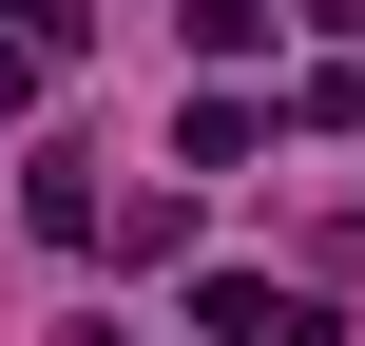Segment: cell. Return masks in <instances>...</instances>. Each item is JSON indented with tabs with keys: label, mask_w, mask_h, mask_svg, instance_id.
<instances>
[{
	"label": "cell",
	"mask_w": 365,
	"mask_h": 346,
	"mask_svg": "<svg viewBox=\"0 0 365 346\" xmlns=\"http://www.w3.org/2000/svg\"><path fill=\"white\" fill-rule=\"evenodd\" d=\"M192 327H212V346H346L308 289H269V270H192Z\"/></svg>",
	"instance_id": "cell-1"
},
{
	"label": "cell",
	"mask_w": 365,
	"mask_h": 346,
	"mask_svg": "<svg viewBox=\"0 0 365 346\" xmlns=\"http://www.w3.org/2000/svg\"><path fill=\"white\" fill-rule=\"evenodd\" d=\"M173 154H192V173H250V154H269V116H250V96H192V116H173Z\"/></svg>",
	"instance_id": "cell-2"
},
{
	"label": "cell",
	"mask_w": 365,
	"mask_h": 346,
	"mask_svg": "<svg viewBox=\"0 0 365 346\" xmlns=\"http://www.w3.org/2000/svg\"><path fill=\"white\" fill-rule=\"evenodd\" d=\"M289 116H308V135H365V58H308V77H289Z\"/></svg>",
	"instance_id": "cell-3"
},
{
	"label": "cell",
	"mask_w": 365,
	"mask_h": 346,
	"mask_svg": "<svg viewBox=\"0 0 365 346\" xmlns=\"http://www.w3.org/2000/svg\"><path fill=\"white\" fill-rule=\"evenodd\" d=\"M269 39H289L269 0H192V58H269Z\"/></svg>",
	"instance_id": "cell-4"
},
{
	"label": "cell",
	"mask_w": 365,
	"mask_h": 346,
	"mask_svg": "<svg viewBox=\"0 0 365 346\" xmlns=\"http://www.w3.org/2000/svg\"><path fill=\"white\" fill-rule=\"evenodd\" d=\"M38 77H58V58H38V19H0V116H38Z\"/></svg>",
	"instance_id": "cell-5"
}]
</instances>
